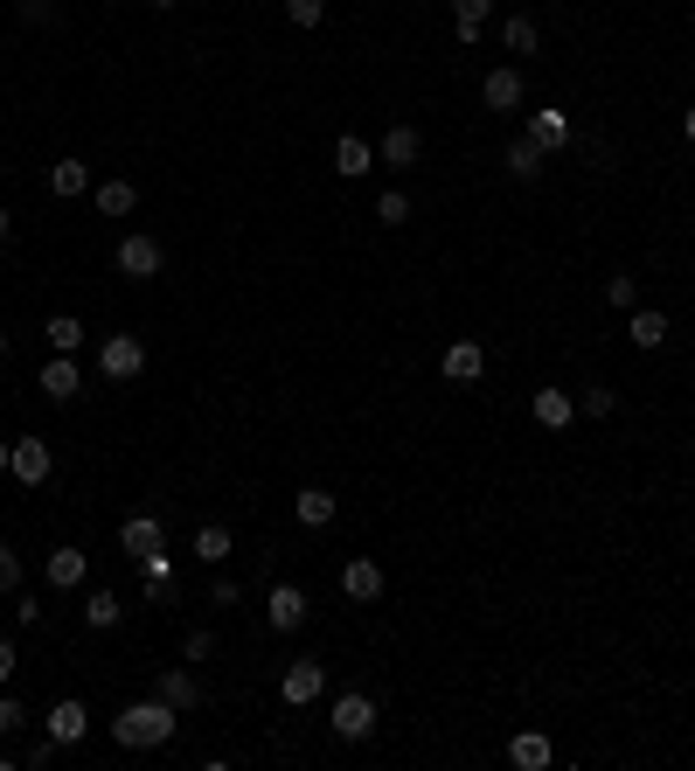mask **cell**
I'll return each mask as SVG.
<instances>
[{"instance_id":"obj_40","label":"cell","mask_w":695,"mask_h":771,"mask_svg":"<svg viewBox=\"0 0 695 771\" xmlns=\"http://www.w3.org/2000/svg\"><path fill=\"white\" fill-rule=\"evenodd\" d=\"M21 21H35V29H42V21H49V0H21Z\"/></svg>"},{"instance_id":"obj_32","label":"cell","mask_w":695,"mask_h":771,"mask_svg":"<svg viewBox=\"0 0 695 771\" xmlns=\"http://www.w3.org/2000/svg\"><path fill=\"white\" fill-rule=\"evenodd\" d=\"M578 410L584 418H612V410H620V397L605 390V382H584V397H578Z\"/></svg>"},{"instance_id":"obj_6","label":"cell","mask_w":695,"mask_h":771,"mask_svg":"<svg viewBox=\"0 0 695 771\" xmlns=\"http://www.w3.org/2000/svg\"><path fill=\"white\" fill-rule=\"evenodd\" d=\"M522 97H529V84H522V70H514V63L480 76V105L487 112H522Z\"/></svg>"},{"instance_id":"obj_34","label":"cell","mask_w":695,"mask_h":771,"mask_svg":"<svg viewBox=\"0 0 695 771\" xmlns=\"http://www.w3.org/2000/svg\"><path fill=\"white\" fill-rule=\"evenodd\" d=\"M29 730V709H21V696H0V737H21Z\"/></svg>"},{"instance_id":"obj_45","label":"cell","mask_w":695,"mask_h":771,"mask_svg":"<svg viewBox=\"0 0 695 771\" xmlns=\"http://www.w3.org/2000/svg\"><path fill=\"white\" fill-rule=\"evenodd\" d=\"M0 354H8V327H0Z\"/></svg>"},{"instance_id":"obj_19","label":"cell","mask_w":695,"mask_h":771,"mask_svg":"<svg viewBox=\"0 0 695 771\" xmlns=\"http://www.w3.org/2000/svg\"><path fill=\"white\" fill-rule=\"evenodd\" d=\"M376 153H382V167H410V161L425 153V140H418V125H390Z\"/></svg>"},{"instance_id":"obj_35","label":"cell","mask_w":695,"mask_h":771,"mask_svg":"<svg viewBox=\"0 0 695 771\" xmlns=\"http://www.w3.org/2000/svg\"><path fill=\"white\" fill-rule=\"evenodd\" d=\"M209 654H216V633H209V626H195V633L182 639V660H209Z\"/></svg>"},{"instance_id":"obj_23","label":"cell","mask_w":695,"mask_h":771,"mask_svg":"<svg viewBox=\"0 0 695 771\" xmlns=\"http://www.w3.org/2000/svg\"><path fill=\"white\" fill-rule=\"evenodd\" d=\"M501 42H508V56H535V49H543V29H535V14H508Z\"/></svg>"},{"instance_id":"obj_17","label":"cell","mask_w":695,"mask_h":771,"mask_svg":"<svg viewBox=\"0 0 695 771\" xmlns=\"http://www.w3.org/2000/svg\"><path fill=\"white\" fill-rule=\"evenodd\" d=\"M76 390H84V376H76V354H57V362L42 369V397H49V403H70Z\"/></svg>"},{"instance_id":"obj_43","label":"cell","mask_w":695,"mask_h":771,"mask_svg":"<svg viewBox=\"0 0 695 771\" xmlns=\"http://www.w3.org/2000/svg\"><path fill=\"white\" fill-rule=\"evenodd\" d=\"M14 466V445H0V473H8Z\"/></svg>"},{"instance_id":"obj_3","label":"cell","mask_w":695,"mask_h":771,"mask_svg":"<svg viewBox=\"0 0 695 771\" xmlns=\"http://www.w3.org/2000/svg\"><path fill=\"white\" fill-rule=\"evenodd\" d=\"M112 265H119V278H161V265H167V250L153 244V237H119V250H112Z\"/></svg>"},{"instance_id":"obj_21","label":"cell","mask_w":695,"mask_h":771,"mask_svg":"<svg viewBox=\"0 0 695 771\" xmlns=\"http://www.w3.org/2000/svg\"><path fill=\"white\" fill-rule=\"evenodd\" d=\"M293 514H299V528H327L334 522V494H327V486H299Z\"/></svg>"},{"instance_id":"obj_27","label":"cell","mask_w":695,"mask_h":771,"mask_svg":"<svg viewBox=\"0 0 695 771\" xmlns=\"http://www.w3.org/2000/svg\"><path fill=\"white\" fill-rule=\"evenodd\" d=\"M84 188H91V167L84 161H57V167H49V195L70 202V195H84Z\"/></svg>"},{"instance_id":"obj_9","label":"cell","mask_w":695,"mask_h":771,"mask_svg":"<svg viewBox=\"0 0 695 771\" xmlns=\"http://www.w3.org/2000/svg\"><path fill=\"white\" fill-rule=\"evenodd\" d=\"M439 369H446V382H480V376H487V348L459 333V341L439 354Z\"/></svg>"},{"instance_id":"obj_16","label":"cell","mask_w":695,"mask_h":771,"mask_svg":"<svg viewBox=\"0 0 695 771\" xmlns=\"http://www.w3.org/2000/svg\"><path fill=\"white\" fill-rule=\"evenodd\" d=\"M522 133L543 146V153H563V146H571V112H529Z\"/></svg>"},{"instance_id":"obj_39","label":"cell","mask_w":695,"mask_h":771,"mask_svg":"<svg viewBox=\"0 0 695 771\" xmlns=\"http://www.w3.org/2000/svg\"><path fill=\"white\" fill-rule=\"evenodd\" d=\"M14 667H21V660H14V639L0 633V681H14Z\"/></svg>"},{"instance_id":"obj_10","label":"cell","mask_w":695,"mask_h":771,"mask_svg":"<svg viewBox=\"0 0 695 771\" xmlns=\"http://www.w3.org/2000/svg\"><path fill=\"white\" fill-rule=\"evenodd\" d=\"M21 486H49V473H57V459H49L42 439H14V466H8Z\"/></svg>"},{"instance_id":"obj_14","label":"cell","mask_w":695,"mask_h":771,"mask_svg":"<svg viewBox=\"0 0 695 771\" xmlns=\"http://www.w3.org/2000/svg\"><path fill=\"white\" fill-rule=\"evenodd\" d=\"M42 577H49V584H57V590H76V584H84V577H91V556L63 543V549H49V563H42Z\"/></svg>"},{"instance_id":"obj_20","label":"cell","mask_w":695,"mask_h":771,"mask_svg":"<svg viewBox=\"0 0 695 771\" xmlns=\"http://www.w3.org/2000/svg\"><path fill=\"white\" fill-rule=\"evenodd\" d=\"M626 341L654 354V348L667 341V313H654V306H633V320H626Z\"/></svg>"},{"instance_id":"obj_31","label":"cell","mask_w":695,"mask_h":771,"mask_svg":"<svg viewBox=\"0 0 695 771\" xmlns=\"http://www.w3.org/2000/svg\"><path fill=\"white\" fill-rule=\"evenodd\" d=\"M376 223H390V229H403V223H410V195H403V188H390V195H376Z\"/></svg>"},{"instance_id":"obj_38","label":"cell","mask_w":695,"mask_h":771,"mask_svg":"<svg viewBox=\"0 0 695 771\" xmlns=\"http://www.w3.org/2000/svg\"><path fill=\"white\" fill-rule=\"evenodd\" d=\"M57 751H63V743H57V737H42V743H29V751H21V758H29V764L42 771V764H49V758H57Z\"/></svg>"},{"instance_id":"obj_41","label":"cell","mask_w":695,"mask_h":771,"mask_svg":"<svg viewBox=\"0 0 695 771\" xmlns=\"http://www.w3.org/2000/svg\"><path fill=\"white\" fill-rule=\"evenodd\" d=\"M682 133H688V153H695V105L682 112Z\"/></svg>"},{"instance_id":"obj_4","label":"cell","mask_w":695,"mask_h":771,"mask_svg":"<svg viewBox=\"0 0 695 771\" xmlns=\"http://www.w3.org/2000/svg\"><path fill=\"white\" fill-rule=\"evenodd\" d=\"M327 723H334V737H341V743H362V737H376V702L369 696H334Z\"/></svg>"},{"instance_id":"obj_7","label":"cell","mask_w":695,"mask_h":771,"mask_svg":"<svg viewBox=\"0 0 695 771\" xmlns=\"http://www.w3.org/2000/svg\"><path fill=\"white\" fill-rule=\"evenodd\" d=\"M265 626H272V633H299V626H306V590H299V584H272Z\"/></svg>"},{"instance_id":"obj_22","label":"cell","mask_w":695,"mask_h":771,"mask_svg":"<svg viewBox=\"0 0 695 771\" xmlns=\"http://www.w3.org/2000/svg\"><path fill=\"white\" fill-rule=\"evenodd\" d=\"M153 696H161V702H174V709H195V702H202V688H195V675H188V667H167V675L153 681Z\"/></svg>"},{"instance_id":"obj_42","label":"cell","mask_w":695,"mask_h":771,"mask_svg":"<svg viewBox=\"0 0 695 771\" xmlns=\"http://www.w3.org/2000/svg\"><path fill=\"white\" fill-rule=\"evenodd\" d=\"M8 229H14V223H8V202H0V244H8Z\"/></svg>"},{"instance_id":"obj_36","label":"cell","mask_w":695,"mask_h":771,"mask_svg":"<svg viewBox=\"0 0 695 771\" xmlns=\"http://www.w3.org/2000/svg\"><path fill=\"white\" fill-rule=\"evenodd\" d=\"M286 14H293V29H314V21L327 14V0H286Z\"/></svg>"},{"instance_id":"obj_12","label":"cell","mask_w":695,"mask_h":771,"mask_svg":"<svg viewBox=\"0 0 695 771\" xmlns=\"http://www.w3.org/2000/svg\"><path fill=\"white\" fill-rule=\"evenodd\" d=\"M42 730H49V737H57V743H84V730H91V709H84V702H76V696H63L57 709H49V716H42Z\"/></svg>"},{"instance_id":"obj_26","label":"cell","mask_w":695,"mask_h":771,"mask_svg":"<svg viewBox=\"0 0 695 771\" xmlns=\"http://www.w3.org/2000/svg\"><path fill=\"white\" fill-rule=\"evenodd\" d=\"M119 619H125L119 590H91V598H84V626H91V633H112Z\"/></svg>"},{"instance_id":"obj_5","label":"cell","mask_w":695,"mask_h":771,"mask_svg":"<svg viewBox=\"0 0 695 771\" xmlns=\"http://www.w3.org/2000/svg\"><path fill=\"white\" fill-rule=\"evenodd\" d=\"M320 688H327V667H320V660H293L286 675H278V702H286V709H306V702H320Z\"/></svg>"},{"instance_id":"obj_33","label":"cell","mask_w":695,"mask_h":771,"mask_svg":"<svg viewBox=\"0 0 695 771\" xmlns=\"http://www.w3.org/2000/svg\"><path fill=\"white\" fill-rule=\"evenodd\" d=\"M605 299L620 306V313H633V306H640V278H626V271H620V278H605Z\"/></svg>"},{"instance_id":"obj_37","label":"cell","mask_w":695,"mask_h":771,"mask_svg":"<svg viewBox=\"0 0 695 771\" xmlns=\"http://www.w3.org/2000/svg\"><path fill=\"white\" fill-rule=\"evenodd\" d=\"M0 590H21V556L0 543Z\"/></svg>"},{"instance_id":"obj_29","label":"cell","mask_w":695,"mask_h":771,"mask_svg":"<svg viewBox=\"0 0 695 771\" xmlns=\"http://www.w3.org/2000/svg\"><path fill=\"white\" fill-rule=\"evenodd\" d=\"M42 333H49V348H57V354H76V348H84V320H76V313H57Z\"/></svg>"},{"instance_id":"obj_15","label":"cell","mask_w":695,"mask_h":771,"mask_svg":"<svg viewBox=\"0 0 695 771\" xmlns=\"http://www.w3.org/2000/svg\"><path fill=\"white\" fill-rule=\"evenodd\" d=\"M369 167H376V146L369 140H355V133L334 140V174H341V182H362Z\"/></svg>"},{"instance_id":"obj_2","label":"cell","mask_w":695,"mask_h":771,"mask_svg":"<svg viewBox=\"0 0 695 771\" xmlns=\"http://www.w3.org/2000/svg\"><path fill=\"white\" fill-rule=\"evenodd\" d=\"M98 369H105L112 382H133V376H146V341H140V333H112V341L98 348Z\"/></svg>"},{"instance_id":"obj_25","label":"cell","mask_w":695,"mask_h":771,"mask_svg":"<svg viewBox=\"0 0 695 771\" xmlns=\"http://www.w3.org/2000/svg\"><path fill=\"white\" fill-rule=\"evenodd\" d=\"M91 202H98V216H133V209H140V188H133V182H98Z\"/></svg>"},{"instance_id":"obj_28","label":"cell","mask_w":695,"mask_h":771,"mask_svg":"<svg viewBox=\"0 0 695 771\" xmlns=\"http://www.w3.org/2000/svg\"><path fill=\"white\" fill-rule=\"evenodd\" d=\"M508 174H514V182H535V174H543V146H535L529 133L508 146Z\"/></svg>"},{"instance_id":"obj_44","label":"cell","mask_w":695,"mask_h":771,"mask_svg":"<svg viewBox=\"0 0 695 771\" xmlns=\"http://www.w3.org/2000/svg\"><path fill=\"white\" fill-rule=\"evenodd\" d=\"M146 8H174V0H146Z\"/></svg>"},{"instance_id":"obj_11","label":"cell","mask_w":695,"mask_h":771,"mask_svg":"<svg viewBox=\"0 0 695 771\" xmlns=\"http://www.w3.org/2000/svg\"><path fill=\"white\" fill-rule=\"evenodd\" d=\"M341 598H355V605H376L382 598V570L369 556H348L341 563Z\"/></svg>"},{"instance_id":"obj_30","label":"cell","mask_w":695,"mask_h":771,"mask_svg":"<svg viewBox=\"0 0 695 771\" xmlns=\"http://www.w3.org/2000/svg\"><path fill=\"white\" fill-rule=\"evenodd\" d=\"M494 0H452V21H459V42H480V21Z\"/></svg>"},{"instance_id":"obj_24","label":"cell","mask_w":695,"mask_h":771,"mask_svg":"<svg viewBox=\"0 0 695 771\" xmlns=\"http://www.w3.org/2000/svg\"><path fill=\"white\" fill-rule=\"evenodd\" d=\"M229 549H237V535H229L223 522H202L195 528V563H229Z\"/></svg>"},{"instance_id":"obj_8","label":"cell","mask_w":695,"mask_h":771,"mask_svg":"<svg viewBox=\"0 0 695 771\" xmlns=\"http://www.w3.org/2000/svg\"><path fill=\"white\" fill-rule=\"evenodd\" d=\"M119 549L146 563V556L167 549V535H161V522H153V514H125V522H119Z\"/></svg>"},{"instance_id":"obj_1","label":"cell","mask_w":695,"mask_h":771,"mask_svg":"<svg viewBox=\"0 0 695 771\" xmlns=\"http://www.w3.org/2000/svg\"><path fill=\"white\" fill-rule=\"evenodd\" d=\"M174 730H182V709L146 696V702H125L112 716V743L119 751H161V743H174Z\"/></svg>"},{"instance_id":"obj_13","label":"cell","mask_w":695,"mask_h":771,"mask_svg":"<svg viewBox=\"0 0 695 771\" xmlns=\"http://www.w3.org/2000/svg\"><path fill=\"white\" fill-rule=\"evenodd\" d=\"M529 410H535V424H543V431H571L578 397H571V390H535V397H529Z\"/></svg>"},{"instance_id":"obj_18","label":"cell","mask_w":695,"mask_h":771,"mask_svg":"<svg viewBox=\"0 0 695 771\" xmlns=\"http://www.w3.org/2000/svg\"><path fill=\"white\" fill-rule=\"evenodd\" d=\"M508 758L522 764V771H550L556 751H550V737H543V730H514V737H508Z\"/></svg>"}]
</instances>
